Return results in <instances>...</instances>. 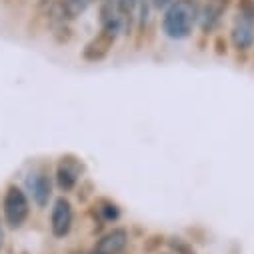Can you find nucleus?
I'll return each mask as SVG.
<instances>
[{"instance_id":"obj_14","label":"nucleus","mask_w":254,"mask_h":254,"mask_svg":"<svg viewBox=\"0 0 254 254\" xmlns=\"http://www.w3.org/2000/svg\"><path fill=\"white\" fill-rule=\"evenodd\" d=\"M104 2H106V0H104Z\"/></svg>"},{"instance_id":"obj_7","label":"nucleus","mask_w":254,"mask_h":254,"mask_svg":"<svg viewBox=\"0 0 254 254\" xmlns=\"http://www.w3.org/2000/svg\"><path fill=\"white\" fill-rule=\"evenodd\" d=\"M130 242V234L126 228H112L108 232H104L96 244H94V252L96 254H122Z\"/></svg>"},{"instance_id":"obj_5","label":"nucleus","mask_w":254,"mask_h":254,"mask_svg":"<svg viewBox=\"0 0 254 254\" xmlns=\"http://www.w3.org/2000/svg\"><path fill=\"white\" fill-rule=\"evenodd\" d=\"M26 186L30 190V194H32L36 206H40V208L48 206V200L52 196V176H50V172L44 166H38V168H34L28 174Z\"/></svg>"},{"instance_id":"obj_13","label":"nucleus","mask_w":254,"mask_h":254,"mask_svg":"<svg viewBox=\"0 0 254 254\" xmlns=\"http://www.w3.org/2000/svg\"><path fill=\"white\" fill-rule=\"evenodd\" d=\"M88 254H96V252H94V250H90V252H88Z\"/></svg>"},{"instance_id":"obj_3","label":"nucleus","mask_w":254,"mask_h":254,"mask_svg":"<svg viewBox=\"0 0 254 254\" xmlns=\"http://www.w3.org/2000/svg\"><path fill=\"white\" fill-rule=\"evenodd\" d=\"M2 214H4V222L10 228H20L28 214H30V204L26 194L22 192V188L18 186H8L4 198H2Z\"/></svg>"},{"instance_id":"obj_1","label":"nucleus","mask_w":254,"mask_h":254,"mask_svg":"<svg viewBox=\"0 0 254 254\" xmlns=\"http://www.w3.org/2000/svg\"><path fill=\"white\" fill-rule=\"evenodd\" d=\"M198 12L196 0H172L162 12V34L170 40H186L198 24Z\"/></svg>"},{"instance_id":"obj_6","label":"nucleus","mask_w":254,"mask_h":254,"mask_svg":"<svg viewBox=\"0 0 254 254\" xmlns=\"http://www.w3.org/2000/svg\"><path fill=\"white\" fill-rule=\"evenodd\" d=\"M80 174H82V164L78 162V158H72V156L60 158L56 172H54L56 186L62 190V192H70V190L76 188Z\"/></svg>"},{"instance_id":"obj_12","label":"nucleus","mask_w":254,"mask_h":254,"mask_svg":"<svg viewBox=\"0 0 254 254\" xmlns=\"http://www.w3.org/2000/svg\"><path fill=\"white\" fill-rule=\"evenodd\" d=\"M2 240H4V232H2V228H0V248H2Z\"/></svg>"},{"instance_id":"obj_9","label":"nucleus","mask_w":254,"mask_h":254,"mask_svg":"<svg viewBox=\"0 0 254 254\" xmlns=\"http://www.w3.org/2000/svg\"><path fill=\"white\" fill-rule=\"evenodd\" d=\"M92 2H94V0H62V2H60V12H62V16H64V18L74 20L80 14H84L86 8Z\"/></svg>"},{"instance_id":"obj_11","label":"nucleus","mask_w":254,"mask_h":254,"mask_svg":"<svg viewBox=\"0 0 254 254\" xmlns=\"http://www.w3.org/2000/svg\"><path fill=\"white\" fill-rule=\"evenodd\" d=\"M170 2H172V0H150V4H152L156 10H160V8H166Z\"/></svg>"},{"instance_id":"obj_2","label":"nucleus","mask_w":254,"mask_h":254,"mask_svg":"<svg viewBox=\"0 0 254 254\" xmlns=\"http://www.w3.org/2000/svg\"><path fill=\"white\" fill-rule=\"evenodd\" d=\"M230 42L236 52H250L254 48V0H240L238 12L230 26Z\"/></svg>"},{"instance_id":"obj_8","label":"nucleus","mask_w":254,"mask_h":254,"mask_svg":"<svg viewBox=\"0 0 254 254\" xmlns=\"http://www.w3.org/2000/svg\"><path fill=\"white\" fill-rule=\"evenodd\" d=\"M228 2L230 0H204V4L200 6V12H198V26L204 34L212 32L218 26V22L222 20L228 8Z\"/></svg>"},{"instance_id":"obj_4","label":"nucleus","mask_w":254,"mask_h":254,"mask_svg":"<svg viewBox=\"0 0 254 254\" xmlns=\"http://www.w3.org/2000/svg\"><path fill=\"white\" fill-rule=\"evenodd\" d=\"M74 224V208L66 196H58L50 210V232L54 238H64L70 234Z\"/></svg>"},{"instance_id":"obj_10","label":"nucleus","mask_w":254,"mask_h":254,"mask_svg":"<svg viewBox=\"0 0 254 254\" xmlns=\"http://www.w3.org/2000/svg\"><path fill=\"white\" fill-rule=\"evenodd\" d=\"M98 212H100L102 218L108 220V222H114V220L120 218V208H118L114 202H110V200H102L100 206H98Z\"/></svg>"}]
</instances>
